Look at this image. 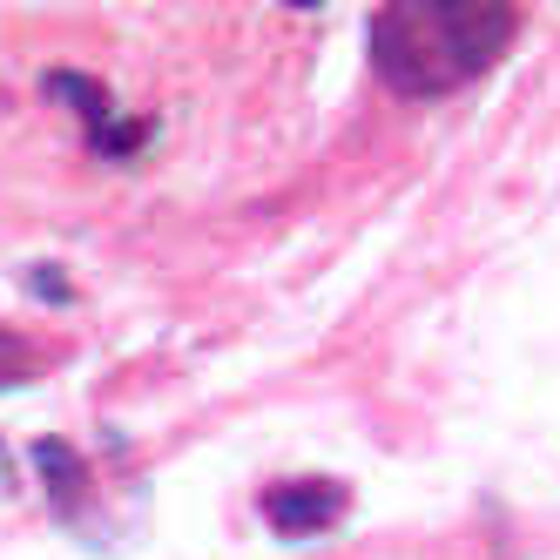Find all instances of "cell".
<instances>
[{
    "label": "cell",
    "instance_id": "cell-1",
    "mask_svg": "<svg viewBox=\"0 0 560 560\" xmlns=\"http://www.w3.org/2000/svg\"><path fill=\"white\" fill-rule=\"evenodd\" d=\"M513 8H479V0H406V8L372 14V61L385 89L398 95H453L479 82L513 42Z\"/></svg>",
    "mask_w": 560,
    "mask_h": 560
},
{
    "label": "cell",
    "instance_id": "cell-2",
    "mask_svg": "<svg viewBox=\"0 0 560 560\" xmlns=\"http://www.w3.org/2000/svg\"><path fill=\"white\" fill-rule=\"evenodd\" d=\"M345 506V493L338 487H277V493H264V513H270V527L277 534H317V527H331V513Z\"/></svg>",
    "mask_w": 560,
    "mask_h": 560
},
{
    "label": "cell",
    "instance_id": "cell-3",
    "mask_svg": "<svg viewBox=\"0 0 560 560\" xmlns=\"http://www.w3.org/2000/svg\"><path fill=\"white\" fill-rule=\"evenodd\" d=\"M21 365H27V351H21V345H14L8 331H0V385H14V378H27Z\"/></svg>",
    "mask_w": 560,
    "mask_h": 560
}]
</instances>
